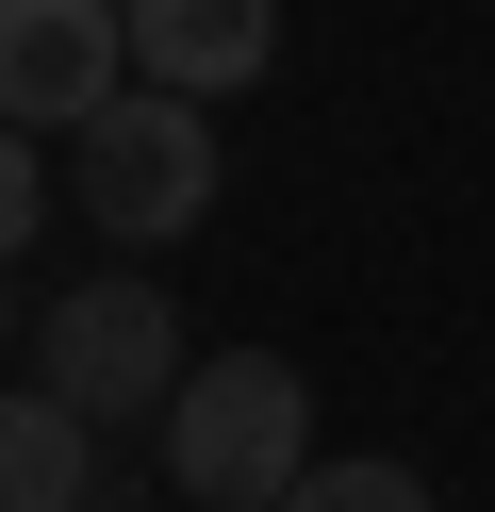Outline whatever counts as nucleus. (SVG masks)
Returning <instances> with one entry per match:
<instances>
[{
    "instance_id": "6",
    "label": "nucleus",
    "mask_w": 495,
    "mask_h": 512,
    "mask_svg": "<svg viewBox=\"0 0 495 512\" xmlns=\"http://www.w3.org/2000/svg\"><path fill=\"white\" fill-rule=\"evenodd\" d=\"M0 512H116V479H99V413H66L50 380L0 397Z\"/></svg>"
},
{
    "instance_id": "7",
    "label": "nucleus",
    "mask_w": 495,
    "mask_h": 512,
    "mask_svg": "<svg viewBox=\"0 0 495 512\" xmlns=\"http://www.w3.org/2000/svg\"><path fill=\"white\" fill-rule=\"evenodd\" d=\"M281 512H429V479H413V463H314Z\"/></svg>"
},
{
    "instance_id": "2",
    "label": "nucleus",
    "mask_w": 495,
    "mask_h": 512,
    "mask_svg": "<svg viewBox=\"0 0 495 512\" xmlns=\"http://www.w3.org/2000/svg\"><path fill=\"white\" fill-rule=\"evenodd\" d=\"M83 215L116 248H165L215 215V133H198V100H165V83H116V100L83 116Z\"/></svg>"
},
{
    "instance_id": "1",
    "label": "nucleus",
    "mask_w": 495,
    "mask_h": 512,
    "mask_svg": "<svg viewBox=\"0 0 495 512\" xmlns=\"http://www.w3.org/2000/svg\"><path fill=\"white\" fill-rule=\"evenodd\" d=\"M314 380L281 364V347H231V364H198L182 397H165V479H182L198 512H281L297 479H314Z\"/></svg>"
},
{
    "instance_id": "8",
    "label": "nucleus",
    "mask_w": 495,
    "mask_h": 512,
    "mask_svg": "<svg viewBox=\"0 0 495 512\" xmlns=\"http://www.w3.org/2000/svg\"><path fill=\"white\" fill-rule=\"evenodd\" d=\"M33 215H50V182H33V133H17V116H0V265H17V248H33Z\"/></svg>"
},
{
    "instance_id": "5",
    "label": "nucleus",
    "mask_w": 495,
    "mask_h": 512,
    "mask_svg": "<svg viewBox=\"0 0 495 512\" xmlns=\"http://www.w3.org/2000/svg\"><path fill=\"white\" fill-rule=\"evenodd\" d=\"M264 50H281V0H132V83L165 100H231L264 83Z\"/></svg>"
},
{
    "instance_id": "4",
    "label": "nucleus",
    "mask_w": 495,
    "mask_h": 512,
    "mask_svg": "<svg viewBox=\"0 0 495 512\" xmlns=\"http://www.w3.org/2000/svg\"><path fill=\"white\" fill-rule=\"evenodd\" d=\"M132 83V0H0V116L17 133H83Z\"/></svg>"
},
{
    "instance_id": "3",
    "label": "nucleus",
    "mask_w": 495,
    "mask_h": 512,
    "mask_svg": "<svg viewBox=\"0 0 495 512\" xmlns=\"http://www.w3.org/2000/svg\"><path fill=\"white\" fill-rule=\"evenodd\" d=\"M33 380H50L66 413H99V430H116V413H165L182 397V314H165V281H66L50 298V331H33Z\"/></svg>"
}]
</instances>
